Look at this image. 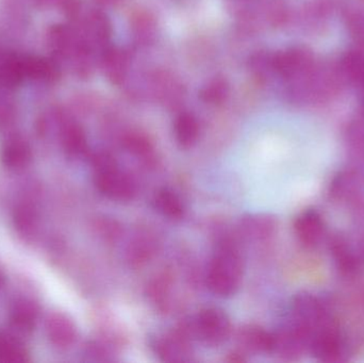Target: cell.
<instances>
[{"label": "cell", "mask_w": 364, "mask_h": 363, "mask_svg": "<svg viewBox=\"0 0 364 363\" xmlns=\"http://www.w3.org/2000/svg\"><path fill=\"white\" fill-rule=\"evenodd\" d=\"M124 147L128 153L134 157L149 162L154 158V146L149 139L139 132H132L125 136L123 141Z\"/></svg>", "instance_id": "484cf974"}, {"label": "cell", "mask_w": 364, "mask_h": 363, "mask_svg": "<svg viewBox=\"0 0 364 363\" xmlns=\"http://www.w3.org/2000/svg\"><path fill=\"white\" fill-rule=\"evenodd\" d=\"M237 341L243 349L254 353H273L274 332L257 325H247L240 330Z\"/></svg>", "instance_id": "d6986e66"}, {"label": "cell", "mask_w": 364, "mask_h": 363, "mask_svg": "<svg viewBox=\"0 0 364 363\" xmlns=\"http://www.w3.org/2000/svg\"><path fill=\"white\" fill-rule=\"evenodd\" d=\"M308 352L322 362H346L350 354L348 340L337 323L314 332L310 337Z\"/></svg>", "instance_id": "277c9868"}, {"label": "cell", "mask_w": 364, "mask_h": 363, "mask_svg": "<svg viewBox=\"0 0 364 363\" xmlns=\"http://www.w3.org/2000/svg\"><path fill=\"white\" fill-rule=\"evenodd\" d=\"M60 124V140L66 155L70 158L85 156L87 151V140L80 124L61 111L57 112Z\"/></svg>", "instance_id": "7c38bea8"}, {"label": "cell", "mask_w": 364, "mask_h": 363, "mask_svg": "<svg viewBox=\"0 0 364 363\" xmlns=\"http://www.w3.org/2000/svg\"><path fill=\"white\" fill-rule=\"evenodd\" d=\"M96 189L115 202H129L136 193V185L130 175L117 166L108 153H97L92 157Z\"/></svg>", "instance_id": "7a4b0ae2"}, {"label": "cell", "mask_w": 364, "mask_h": 363, "mask_svg": "<svg viewBox=\"0 0 364 363\" xmlns=\"http://www.w3.org/2000/svg\"><path fill=\"white\" fill-rule=\"evenodd\" d=\"M100 67L112 85H121L127 77L130 59L124 49L107 46L100 51Z\"/></svg>", "instance_id": "5bb4252c"}, {"label": "cell", "mask_w": 364, "mask_h": 363, "mask_svg": "<svg viewBox=\"0 0 364 363\" xmlns=\"http://www.w3.org/2000/svg\"><path fill=\"white\" fill-rule=\"evenodd\" d=\"M311 65V55L301 48H290L276 53L271 59V66L284 78H293Z\"/></svg>", "instance_id": "4fadbf2b"}, {"label": "cell", "mask_w": 364, "mask_h": 363, "mask_svg": "<svg viewBox=\"0 0 364 363\" xmlns=\"http://www.w3.org/2000/svg\"><path fill=\"white\" fill-rule=\"evenodd\" d=\"M295 236L303 246L316 249L328 239L326 221L316 209H306L299 213L293 224Z\"/></svg>", "instance_id": "8992f818"}, {"label": "cell", "mask_w": 364, "mask_h": 363, "mask_svg": "<svg viewBox=\"0 0 364 363\" xmlns=\"http://www.w3.org/2000/svg\"><path fill=\"white\" fill-rule=\"evenodd\" d=\"M16 117V104L11 97L10 92L0 91V129L12 125Z\"/></svg>", "instance_id": "4dcf8cb0"}, {"label": "cell", "mask_w": 364, "mask_h": 363, "mask_svg": "<svg viewBox=\"0 0 364 363\" xmlns=\"http://www.w3.org/2000/svg\"><path fill=\"white\" fill-rule=\"evenodd\" d=\"M15 226L19 232L23 234H29L33 227H36V215L30 207L21 206L15 210L14 215Z\"/></svg>", "instance_id": "1f68e13d"}, {"label": "cell", "mask_w": 364, "mask_h": 363, "mask_svg": "<svg viewBox=\"0 0 364 363\" xmlns=\"http://www.w3.org/2000/svg\"><path fill=\"white\" fill-rule=\"evenodd\" d=\"M1 283H2V278H1V276H0V286H1Z\"/></svg>", "instance_id": "e575fe53"}, {"label": "cell", "mask_w": 364, "mask_h": 363, "mask_svg": "<svg viewBox=\"0 0 364 363\" xmlns=\"http://www.w3.org/2000/svg\"><path fill=\"white\" fill-rule=\"evenodd\" d=\"M308 342L305 332L289 322L274 332L273 353L284 360H296L308 352Z\"/></svg>", "instance_id": "9c48e42d"}, {"label": "cell", "mask_w": 364, "mask_h": 363, "mask_svg": "<svg viewBox=\"0 0 364 363\" xmlns=\"http://www.w3.org/2000/svg\"><path fill=\"white\" fill-rule=\"evenodd\" d=\"M27 362V352L19 341L8 335L0 334V363Z\"/></svg>", "instance_id": "4316f807"}, {"label": "cell", "mask_w": 364, "mask_h": 363, "mask_svg": "<svg viewBox=\"0 0 364 363\" xmlns=\"http://www.w3.org/2000/svg\"><path fill=\"white\" fill-rule=\"evenodd\" d=\"M38 319V309L33 303L29 300H19L15 303L11 310V320L17 328L21 330H30L36 325Z\"/></svg>", "instance_id": "cb8c5ba5"}, {"label": "cell", "mask_w": 364, "mask_h": 363, "mask_svg": "<svg viewBox=\"0 0 364 363\" xmlns=\"http://www.w3.org/2000/svg\"><path fill=\"white\" fill-rule=\"evenodd\" d=\"M151 89L157 99L171 107L178 106L184 95L181 81L168 72H156L151 80Z\"/></svg>", "instance_id": "ac0fdd59"}, {"label": "cell", "mask_w": 364, "mask_h": 363, "mask_svg": "<svg viewBox=\"0 0 364 363\" xmlns=\"http://www.w3.org/2000/svg\"><path fill=\"white\" fill-rule=\"evenodd\" d=\"M290 322L307 335L308 340L318 330L336 323L327 303L309 292H301L293 298Z\"/></svg>", "instance_id": "3957f363"}, {"label": "cell", "mask_w": 364, "mask_h": 363, "mask_svg": "<svg viewBox=\"0 0 364 363\" xmlns=\"http://www.w3.org/2000/svg\"><path fill=\"white\" fill-rule=\"evenodd\" d=\"M154 251V245L149 239L136 238L128 249L129 260L136 264H142L151 258Z\"/></svg>", "instance_id": "f546056e"}, {"label": "cell", "mask_w": 364, "mask_h": 363, "mask_svg": "<svg viewBox=\"0 0 364 363\" xmlns=\"http://www.w3.org/2000/svg\"><path fill=\"white\" fill-rule=\"evenodd\" d=\"M344 74L354 85L364 87V55L357 51L348 53L342 60Z\"/></svg>", "instance_id": "83f0119b"}, {"label": "cell", "mask_w": 364, "mask_h": 363, "mask_svg": "<svg viewBox=\"0 0 364 363\" xmlns=\"http://www.w3.org/2000/svg\"><path fill=\"white\" fill-rule=\"evenodd\" d=\"M174 134L182 148L188 149L194 146L199 138V124L196 117L191 113H181L175 119Z\"/></svg>", "instance_id": "7402d4cb"}, {"label": "cell", "mask_w": 364, "mask_h": 363, "mask_svg": "<svg viewBox=\"0 0 364 363\" xmlns=\"http://www.w3.org/2000/svg\"><path fill=\"white\" fill-rule=\"evenodd\" d=\"M0 158L2 164L9 170H23L31 162V147L23 136H10L2 145Z\"/></svg>", "instance_id": "2e32d148"}, {"label": "cell", "mask_w": 364, "mask_h": 363, "mask_svg": "<svg viewBox=\"0 0 364 363\" xmlns=\"http://www.w3.org/2000/svg\"><path fill=\"white\" fill-rule=\"evenodd\" d=\"M326 243L331 260L341 276L354 278L360 273L363 264L360 251H357L346 237L333 234Z\"/></svg>", "instance_id": "52a82bcc"}, {"label": "cell", "mask_w": 364, "mask_h": 363, "mask_svg": "<svg viewBox=\"0 0 364 363\" xmlns=\"http://www.w3.org/2000/svg\"><path fill=\"white\" fill-rule=\"evenodd\" d=\"M26 79L43 85H53L61 77L59 61L55 58L23 55Z\"/></svg>", "instance_id": "9a60e30c"}, {"label": "cell", "mask_w": 364, "mask_h": 363, "mask_svg": "<svg viewBox=\"0 0 364 363\" xmlns=\"http://www.w3.org/2000/svg\"><path fill=\"white\" fill-rule=\"evenodd\" d=\"M230 94V85L228 80L224 77H215L208 81L207 85L199 92V97L205 104H224Z\"/></svg>", "instance_id": "603a6c76"}, {"label": "cell", "mask_w": 364, "mask_h": 363, "mask_svg": "<svg viewBox=\"0 0 364 363\" xmlns=\"http://www.w3.org/2000/svg\"><path fill=\"white\" fill-rule=\"evenodd\" d=\"M242 232L256 241L273 238L277 230V221L271 215H259L245 217L241 223Z\"/></svg>", "instance_id": "ffe728a7"}, {"label": "cell", "mask_w": 364, "mask_h": 363, "mask_svg": "<svg viewBox=\"0 0 364 363\" xmlns=\"http://www.w3.org/2000/svg\"><path fill=\"white\" fill-rule=\"evenodd\" d=\"M80 43L76 28L64 23H55L47 31V45L53 58L68 61Z\"/></svg>", "instance_id": "8fae6325"}, {"label": "cell", "mask_w": 364, "mask_h": 363, "mask_svg": "<svg viewBox=\"0 0 364 363\" xmlns=\"http://www.w3.org/2000/svg\"><path fill=\"white\" fill-rule=\"evenodd\" d=\"M156 23L155 17L146 11H138L132 17V29L134 36L140 43H149L155 36Z\"/></svg>", "instance_id": "d4e9b609"}, {"label": "cell", "mask_w": 364, "mask_h": 363, "mask_svg": "<svg viewBox=\"0 0 364 363\" xmlns=\"http://www.w3.org/2000/svg\"><path fill=\"white\" fill-rule=\"evenodd\" d=\"M46 334L51 345L58 349H68L76 342V326L68 317L60 313H55L47 319Z\"/></svg>", "instance_id": "e0dca14e"}, {"label": "cell", "mask_w": 364, "mask_h": 363, "mask_svg": "<svg viewBox=\"0 0 364 363\" xmlns=\"http://www.w3.org/2000/svg\"><path fill=\"white\" fill-rule=\"evenodd\" d=\"M359 251H360L361 258H363V261L364 264V241L363 242V244H361L360 249H359Z\"/></svg>", "instance_id": "836d02e7"}, {"label": "cell", "mask_w": 364, "mask_h": 363, "mask_svg": "<svg viewBox=\"0 0 364 363\" xmlns=\"http://www.w3.org/2000/svg\"><path fill=\"white\" fill-rule=\"evenodd\" d=\"M94 1L100 4V6H114V4H119L121 0H94Z\"/></svg>", "instance_id": "d6a6232c"}, {"label": "cell", "mask_w": 364, "mask_h": 363, "mask_svg": "<svg viewBox=\"0 0 364 363\" xmlns=\"http://www.w3.org/2000/svg\"><path fill=\"white\" fill-rule=\"evenodd\" d=\"M191 327L193 335L208 347H220L228 340L231 334L228 315L215 307L203 309L195 318Z\"/></svg>", "instance_id": "5b68a950"}, {"label": "cell", "mask_w": 364, "mask_h": 363, "mask_svg": "<svg viewBox=\"0 0 364 363\" xmlns=\"http://www.w3.org/2000/svg\"><path fill=\"white\" fill-rule=\"evenodd\" d=\"M188 327H182L166 335L156 342V353L164 362H188L192 355L191 350L190 334Z\"/></svg>", "instance_id": "30bf717a"}, {"label": "cell", "mask_w": 364, "mask_h": 363, "mask_svg": "<svg viewBox=\"0 0 364 363\" xmlns=\"http://www.w3.org/2000/svg\"><path fill=\"white\" fill-rule=\"evenodd\" d=\"M243 277V259L235 242L220 241L210 262L207 285L210 291L220 298L235 296Z\"/></svg>", "instance_id": "6da1fadb"}, {"label": "cell", "mask_w": 364, "mask_h": 363, "mask_svg": "<svg viewBox=\"0 0 364 363\" xmlns=\"http://www.w3.org/2000/svg\"><path fill=\"white\" fill-rule=\"evenodd\" d=\"M76 21H79L76 29L94 51L96 49L102 51L109 46L112 34V25L104 12L92 10L85 15V18H78Z\"/></svg>", "instance_id": "ba28073f"}, {"label": "cell", "mask_w": 364, "mask_h": 363, "mask_svg": "<svg viewBox=\"0 0 364 363\" xmlns=\"http://www.w3.org/2000/svg\"><path fill=\"white\" fill-rule=\"evenodd\" d=\"M36 8L42 10H48V9H58L61 10L70 21H76L80 17L81 0H32Z\"/></svg>", "instance_id": "f1b7e54d"}, {"label": "cell", "mask_w": 364, "mask_h": 363, "mask_svg": "<svg viewBox=\"0 0 364 363\" xmlns=\"http://www.w3.org/2000/svg\"><path fill=\"white\" fill-rule=\"evenodd\" d=\"M156 210L166 219L178 221L184 217L186 208L178 194L173 190L164 188L158 190L153 198Z\"/></svg>", "instance_id": "44dd1931"}]
</instances>
